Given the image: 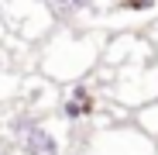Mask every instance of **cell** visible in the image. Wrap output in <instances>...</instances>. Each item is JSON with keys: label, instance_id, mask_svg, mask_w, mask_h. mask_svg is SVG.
I'll return each mask as SVG.
<instances>
[{"label": "cell", "instance_id": "obj_1", "mask_svg": "<svg viewBox=\"0 0 158 155\" xmlns=\"http://www.w3.org/2000/svg\"><path fill=\"white\" fill-rule=\"evenodd\" d=\"M14 131H17V141L24 148V155H59V138L48 131L45 124H38L35 117H17L14 121Z\"/></svg>", "mask_w": 158, "mask_h": 155}, {"label": "cell", "instance_id": "obj_2", "mask_svg": "<svg viewBox=\"0 0 158 155\" xmlns=\"http://www.w3.org/2000/svg\"><path fill=\"white\" fill-rule=\"evenodd\" d=\"M89 110H93V100H89V90H86V86H76V90L69 93V100L62 103V114H65L69 121L86 117Z\"/></svg>", "mask_w": 158, "mask_h": 155}, {"label": "cell", "instance_id": "obj_3", "mask_svg": "<svg viewBox=\"0 0 158 155\" xmlns=\"http://www.w3.org/2000/svg\"><path fill=\"white\" fill-rule=\"evenodd\" d=\"M93 4V0H52V7L62 11V14H79V11H86Z\"/></svg>", "mask_w": 158, "mask_h": 155}, {"label": "cell", "instance_id": "obj_4", "mask_svg": "<svg viewBox=\"0 0 158 155\" xmlns=\"http://www.w3.org/2000/svg\"><path fill=\"white\" fill-rule=\"evenodd\" d=\"M155 4V0H124V7H131V11H148Z\"/></svg>", "mask_w": 158, "mask_h": 155}]
</instances>
